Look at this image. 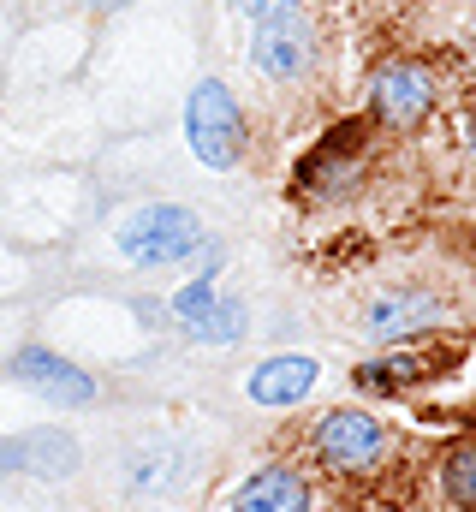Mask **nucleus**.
I'll use <instances>...</instances> for the list:
<instances>
[{"label":"nucleus","mask_w":476,"mask_h":512,"mask_svg":"<svg viewBox=\"0 0 476 512\" xmlns=\"http://www.w3.org/2000/svg\"><path fill=\"white\" fill-rule=\"evenodd\" d=\"M393 459L399 435L363 405H328L304 429V465L316 471V483H375L393 471Z\"/></svg>","instance_id":"1"},{"label":"nucleus","mask_w":476,"mask_h":512,"mask_svg":"<svg viewBox=\"0 0 476 512\" xmlns=\"http://www.w3.org/2000/svg\"><path fill=\"white\" fill-rule=\"evenodd\" d=\"M441 114V72L417 54H393L363 84V120L381 137H417Z\"/></svg>","instance_id":"2"},{"label":"nucleus","mask_w":476,"mask_h":512,"mask_svg":"<svg viewBox=\"0 0 476 512\" xmlns=\"http://www.w3.org/2000/svg\"><path fill=\"white\" fill-rule=\"evenodd\" d=\"M375 137H381V131L369 126L363 114L328 126L304 155H298V167H292V197H298V203H340V197H352L357 185L369 179V167H375Z\"/></svg>","instance_id":"3"},{"label":"nucleus","mask_w":476,"mask_h":512,"mask_svg":"<svg viewBox=\"0 0 476 512\" xmlns=\"http://www.w3.org/2000/svg\"><path fill=\"white\" fill-rule=\"evenodd\" d=\"M250 66L274 90H304L322 72V24H316L310 0L280 6V12H262L250 24Z\"/></svg>","instance_id":"4"},{"label":"nucleus","mask_w":476,"mask_h":512,"mask_svg":"<svg viewBox=\"0 0 476 512\" xmlns=\"http://www.w3.org/2000/svg\"><path fill=\"white\" fill-rule=\"evenodd\" d=\"M453 328V298L423 286V280H387L357 304V334L369 346H405Z\"/></svg>","instance_id":"5"},{"label":"nucleus","mask_w":476,"mask_h":512,"mask_svg":"<svg viewBox=\"0 0 476 512\" xmlns=\"http://www.w3.org/2000/svg\"><path fill=\"white\" fill-rule=\"evenodd\" d=\"M185 143L209 173H233L250 155V114L221 78H197L185 96Z\"/></svg>","instance_id":"6"},{"label":"nucleus","mask_w":476,"mask_h":512,"mask_svg":"<svg viewBox=\"0 0 476 512\" xmlns=\"http://www.w3.org/2000/svg\"><path fill=\"white\" fill-rule=\"evenodd\" d=\"M114 245L131 268H173L191 251H203V221L185 203H143L114 227Z\"/></svg>","instance_id":"7"},{"label":"nucleus","mask_w":476,"mask_h":512,"mask_svg":"<svg viewBox=\"0 0 476 512\" xmlns=\"http://www.w3.org/2000/svg\"><path fill=\"white\" fill-rule=\"evenodd\" d=\"M453 346H429V340H405V346H381L352 364V387L363 399H405L417 387H429L441 370H453Z\"/></svg>","instance_id":"8"},{"label":"nucleus","mask_w":476,"mask_h":512,"mask_svg":"<svg viewBox=\"0 0 476 512\" xmlns=\"http://www.w3.org/2000/svg\"><path fill=\"white\" fill-rule=\"evenodd\" d=\"M322 507V483L304 459H268L256 471H244L233 489L221 495L215 512H316Z\"/></svg>","instance_id":"9"},{"label":"nucleus","mask_w":476,"mask_h":512,"mask_svg":"<svg viewBox=\"0 0 476 512\" xmlns=\"http://www.w3.org/2000/svg\"><path fill=\"white\" fill-rule=\"evenodd\" d=\"M173 322H179L197 346H233V340H244V328H250L244 304H238L233 292L215 286V262H209L197 280H185V286L173 292Z\"/></svg>","instance_id":"10"},{"label":"nucleus","mask_w":476,"mask_h":512,"mask_svg":"<svg viewBox=\"0 0 476 512\" xmlns=\"http://www.w3.org/2000/svg\"><path fill=\"white\" fill-rule=\"evenodd\" d=\"M191 471H197V453H191L185 441H137V447L119 459V483H125V495H137V501L179 495Z\"/></svg>","instance_id":"11"},{"label":"nucleus","mask_w":476,"mask_h":512,"mask_svg":"<svg viewBox=\"0 0 476 512\" xmlns=\"http://www.w3.org/2000/svg\"><path fill=\"white\" fill-rule=\"evenodd\" d=\"M6 370H12V382H24L36 399H48V405H96V376H90L84 364L48 352V346H24V352H12Z\"/></svg>","instance_id":"12"},{"label":"nucleus","mask_w":476,"mask_h":512,"mask_svg":"<svg viewBox=\"0 0 476 512\" xmlns=\"http://www.w3.org/2000/svg\"><path fill=\"white\" fill-rule=\"evenodd\" d=\"M316 382H322V364L310 352H268L244 376V399L256 411H292V405H304L316 393Z\"/></svg>","instance_id":"13"},{"label":"nucleus","mask_w":476,"mask_h":512,"mask_svg":"<svg viewBox=\"0 0 476 512\" xmlns=\"http://www.w3.org/2000/svg\"><path fill=\"white\" fill-rule=\"evenodd\" d=\"M429 483H435L441 512H476V429L441 441V453L429 465Z\"/></svg>","instance_id":"14"},{"label":"nucleus","mask_w":476,"mask_h":512,"mask_svg":"<svg viewBox=\"0 0 476 512\" xmlns=\"http://www.w3.org/2000/svg\"><path fill=\"white\" fill-rule=\"evenodd\" d=\"M78 465V447L72 435L60 429H36V435H18V441H0V471H42V477H60Z\"/></svg>","instance_id":"15"},{"label":"nucleus","mask_w":476,"mask_h":512,"mask_svg":"<svg viewBox=\"0 0 476 512\" xmlns=\"http://www.w3.org/2000/svg\"><path fill=\"white\" fill-rule=\"evenodd\" d=\"M459 155H465V167L476 173V102L459 108Z\"/></svg>","instance_id":"16"},{"label":"nucleus","mask_w":476,"mask_h":512,"mask_svg":"<svg viewBox=\"0 0 476 512\" xmlns=\"http://www.w3.org/2000/svg\"><path fill=\"white\" fill-rule=\"evenodd\" d=\"M227 6H233L244 24H256L262 12H280V6H298V0H227Z\"/></svg>","instance_id":"17"},{"label":"nucleus","mask_w":476,"mask_h":512,"mask_svg":"<svg viewBox=\"0 0 476 512\" xmlns=\"http://www.w3.org/2000/svg\"><path fill=\"white\" fill-rule=\"evenodd\" d=\"M465 78H471V84H476V42H471V48H465Z\"/></svg>","instance_id":"18"},{"label":"nucleus","mask_w":476,"mask_h":512,"mask_svg":"<svg viewBox=\"0 0 476 512\" xmlns=\"http://www.w3.org/2000/svg\"><path fill=\"white\" fill-rule=\"evenodd\" d=\"M471 6H476V0H471Z\"/></svg>","instance_id":"19"}]
</instances>
